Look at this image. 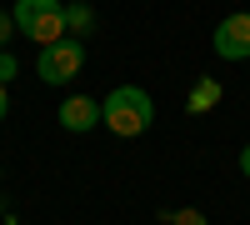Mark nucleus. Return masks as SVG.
Segmentation results:
<instances>
[{
  "label": "nucleus",
  "mask_w": 250,
  "mask_h": 225,
  "mask_svg": "<svg viewBox=\"0 0 250 225\" xmlns=\"http://www.w3.org/2000/svg\"><path fill=\"white\" fill-rule=\"evenodd\" d=\"M240 175H245V180H250V145H245V150H240Z\"/></svg>",
  "instance_id": "obj_12"
},
{
  "label": "nucleus",
  "mask_w": 250,
  "mask_h": 225,
  "mask_svg": "<svg viewBox=\"0 0 250 225\" xmlns=\"http://www.w3.org/2000/svg\"><path fill=\"white\" fill-rule=\"evenodd\" d=\"M80 70H85V40H75V35L55 40V45H40V55H35V75L45 85H70Z\"/></svg>",
  "instance_id": "obj_3"
},
{
  "label": "nucleus",
  "mask_w": 250,
  "mask_h": 225,
  "mask_svg": "<svg viewBox=\"0 0 250 225\" xmlns=\"http://www.w3.org/2000/svg\"><path fill=\"white\" fill-rule=\"evenodd\" d=\"M165 220H170V225H210V220H205V210H195V205H185V210H165Z\"/></svg>",
  "instance_id": "obj_8"
},
{
  "label": "nucleus",
  "mask_w": 250,
  "mask_h": 225,
  "mask_svg": "<svg viewBox=\"0 0 250 225\" xmlns=\"http://www.w3.org/2000/svg\"><path fill=\"white\" fill-rule=\"evenodd\" d=\"M55 115H60V125H65L70 135H85V130H95L100 120H105V115H100V100H95V95H65Z\"/></svg>",
  "instance_id": "obj_5"
},
{
  "label": "nucleus",
  "mask_w": 250,
  "mask_h": 225,
  "mask_svg": "<svg viewBox=\"0 0 250 225\" xmlns=\"http://www.w3.org/2000/svg\"><path fill=\"white\" fill-rule=\"evenodd\" d=\"M65 30H70L75 40H85V35L95 30V10L85 5V0H70V5H65Z\"/></svg>",
  "instance_id": "obj_7"
},
{
  "label": "nucleus",
  "mask_w": 250,
  "mask_h": 225,
  "mask_svg": "<svg viewBox=\"0 0 250 225\" xmlns=\"http://www.w3.org/2000/svg\"><path fill=\"white\" fill-rule=\"evenodd\" d=\"M100 125L105 130H115L120 140H135V135H145L155 125V100H150V90L145 85H115L105 100H100Z\"/></svg>",
  "instance_id": "obj_1"
},
{
  "label": "nucleus",
  "mask_w": 250,
  "mask_h": 225,
  "mask_svg": "<svg viewBox=\"0 0 250 225\" xmlns=\"http://www.w3.org/2000/svg\"><path fill=\"white\" fill-rule=\"evenodd\" d=\"M220 100H225V85L210 80V75H200L195 85H190V95H185V110H190V115H205V110H215Z\"/></svg>",
  "instance_id": "obj_6"
},
{
  "label": "nucleus",
  "mask_w": 250,
  "mask_h": 225,
  "mask_svg": "<svg viewBox=\"0 0 250 225\" xmlns=\"http://www.w3.org/2000/svg\"><path fill=\"white\" fill-rule=\"evenodd\" d=\"M210 45H215L220 60H250V10L225 15L220 25L210 30Z\"/></svg>",
  "instance_id": "obj_4"
},
{
  "label": "nucleus",
  "mask_w": 250,
  "mask_h": 225,
  "mask_svg": "<svg viewBox=\"0 0 250 225\" xmlns=\"http://www.w3.org/2000/svg\"><path fill=\"white\" fill-rule=\"evenodd\" d=\"M15 75H20V60H15L10 50H0V85H10Z\"/></svg>",
  "instance_id": "obj_9"
},
{
  "label": "nucleus",
  "mask_w": 250,
  "mask_h": 225,
  "mask_svg": "<svg viewBox=\"0 0 250 225\" xmlns=\"http://www.w3.org/2000/svg\"><path fill=\"white\" fill-rule=\"evenodd\" d=\"M10 30H15V15H5V10H0V50L10 45Z\"/></svg>",
  "instance_id": "obj_10"
},
{
  "label": "nucleus",
  "mask_w": 250,
  "mask_h": 225,
  "mask_svg": "<svg viewBox=\"0 0 250 225\" xmlns=\"http://www.w3.org/2000/svg\"><path fill=\"white\" fill-rule=\"evenodd\" d=\"M15 30L30 35L35 45H55V40H65V0H15Z\"/></svg>",
  "instance_id": "obj_2"
},
{
  "label": "nucleus",
  "mask_w": 250,
  "mask_h": 225,
  "mask_svg": "<svg viewBox=\"0 0 250 225\" xmlns=\"http://www.w3.org/2000/svg\"><path fill=\"white\" fill-rule=\"evenodd\" d=\"M10 115V85H0V120Z\"/></svg>",
  "instance_id": "obj_11"
}]
</instances>
